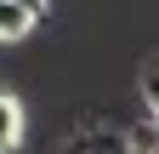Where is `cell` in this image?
Segmentation results:
<instances>
[{"label":"cell","mask_w":159,"mask_h":154,"mask_svg":"<svg viewBox=\"0 0 159 154\" xmlns=\"http://www.w3.org/2000/svg\"><path fill=\"white\" fill-rule=\"evenodd\" d=\"M40 12H46V0H0V40H23V34H34Z\"/></svg>","instance_id":"cell-1"},{"label":"cell","mask_w":159,"mask_h":154,"mask_svg":"<svg viewBox=\"0 0 159 154\" xmlns=\"http://www.w3.org/2000/svg\"><path fill=\"white\" fill-rule=\"evenodd\" d=\"M23 131H29V120H23V103L0 91V154H17V148H23Z\"/></svg>","instance_id":"cell-2"},{"label":"cell","mask_w":159,"mask_h":154,"mask_svg":"<svg viewBox=\"0 0 159 154\" xmlns=\"http://www.w3.org/2000/svg\"><path fill=\"white\" fill-rule=\"evenodd\" d=\"M63 154H131L125 137H114V131H80V137L63 143Z\"/></svg>","instance_id":"cell-3"},{"label":"cell","mask_w":159,"mask_h":154,"mask_svg":"<svg viewBox=\"0 0 159 154\" xmlns=\"http://www.w3.org/2000/svg\"><path fill=\"white\" fill-rule=\"evenodd\" d=\"M142 97H148V114H153V131H159V57L142 69Z\"/></svg>","instance_id":"cell-4"},{"label":"cell","mask_w":159,"mask_h":154,"mask_svg":"<svg viewBox=\"0 0 159 154\" xmlns=\"http://www.w3.org/2000/svg\"><path fill=\"white\" fill-rule=\"evenodd\" d=\"M125 148H131V154H159V131H153V126L131 131V137H125Z\"/></svg>","instance_id":"cell-5"},{"label":"cell","mask_w":159,"mask_h":154,"mask_svg":"<svg viewBox=\"0 0 159 154\" xmlns=\"http://www.w3.org/2000/svg\"><path fill=\"white\" fill-rule=\"evenodd\" d=\"M17 154H23V148H17Z\"/></svg>","instance_id":"cell-6"}]
</instances>
